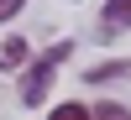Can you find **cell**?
Segmentation results:
<instances>
[{
    "mask_svg": "<svg viewBox=\"0 0 131 120\" xmlns=\"http://www.w3.org/2000/svg\"><path fill=\"white\" fill-rule=\"evenodd\" d=\"M68 58H73V42H52V47L31 63L26 84H21V99H26V104H47V89H52V78H58V68Z\"/></svg>",
    "mask_w": 131,
    "mask_h": 120,
    "instance_id": "cell-1",
    "label": "cell"
},
{
    "mask_svg": "<svg viewBox=\"0 0 131 120\" xmlns=\"http://www.w3.org/2000/svg\"><path fill=\"white\" fill-rule=\"evenodd\" d=\"M26 58H31L26 37H5V42H0V73H16V68H26Z\"/></svg>",
    "mask_w": 131,
    "mask_h": 120,
    "instance_id": "cell-2",
    "label": "cell"
},
{
    "mask_svg": "<svg viewBox=\"0 0 131 120\" xmlns=\"http://www.w3.org/2000/svg\"><path fill=\"white\" fill-rule=\"evenodd\" d=\"M105 26L110 31H126L131 26V0H105Z\"/></svg>",
    "mask_w": 131,
    "mask_h": 120,
    "instance_id": "cell-3",
    "label": "cell"
},
{
    "mask_svg": "<svg viewBox=\"0 0 131 120\" xmlns=\"http://www.w3.org/2000/svg\"><path fill=\"white\" fill-rule=\"evenodd\" d=\"M47 120H89V104H79V99H63V104H52Z\"/></svg>",
    "mask_w": 131,
    "mask_h": 120,
    "instance_id": "cell-4",
    "label": "cell"
},
{
    "mask_svg": "<svg viewBox=\"0 0 131 120\" xmlns=\"http://www.w3.org/2000/svg\"><path fill=\"white\" fill-rule=\"evenodd\" d=\"M89 120H131V110L115 99H100V104H89Z\"/></svg>",
    "mask_w": 131,
    "mask_h": 120,
    "instance_id": "cell-5",
    "label": "cell"
},
{
    "mask_svg": "<svg viewBox=\"0 0 131 120\" xmlns=\"http://www.w3.org/2000/svg\"><path fill=\"white\" fill-rule=\"evenodd\" d=\"M21 5H26V0H0V21H16Z\"/></svg>",
    "mask_w": 131,
    "mask_h": 120,
    "instance_id": "cell-6",
    "label": "cell"
}]
</instances>
